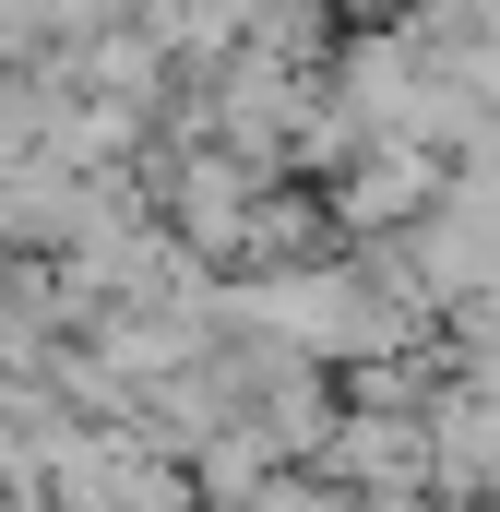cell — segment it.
<instances>
[{"label":"cell","mask_w":500,"mask_h":512,"mask_svg":"<svg viewBox=\"0 0 500 512\" xmlns=\"http://www.w3.org/2000/svg\"><path fill=\"white\" fill-rule=\"evenodd\" d=\"M239 322L250 334H274V346H298V358H346V370H370L393 358L405 334H417V298L405 286H381V274H262L239 286Z\"/></svg>","instance_id":"6da1fadb"},{"label":"cell","mask_w":500,"mask_h":512,"mask_svg":"<svg viewBox=\"0 0 500 512\" xmlns=\"http://www.w3.org/2000/svg\"><path fill=\"white\" fill-rule=\"evenodd\" d=\"M429 203H441V143H417V131H370V143L346 155V191H334L346 227H417Z\"/></svg>","instance_id":"7a4b0ae2"},{"label":"cell","mask_w":500,"mask_h":512,"mask_svg":"<svg viewBox=\"0 0 500 512\" xmlns=\"http://www.w3.org/2000/svg\"><path fill=\"white\" fill-rule=\"evenodd\" d=\"M250 227H262V215H250V179L227 167V155H191V167H179V239H191L203 262H239Z\"/></svg>","instance_id":"3957f363"},{"label":"cell","mask_w":500,"mask_h":512,"mask_svg":"<svg viewBox=\"0 0 500 512\" xmlns=\"http://www.w3.org/2000/svg\"><path fill=\"white\" fill-rule=\"evenodd\" d=\"M346 12H381V0H346Z\"/></svg>","instance_id":"277c9868"}]
</instances>
